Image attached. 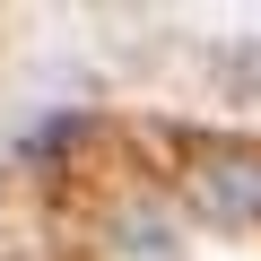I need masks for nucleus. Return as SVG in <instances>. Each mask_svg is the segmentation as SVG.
<instances>
[{
  "mask_svg": "<svg viewBox=\"0 0 261 261\" xmlns=\"http://www.w3.org/2000/svg\"><path fill=\"white\" fill-rule=\"evenodd\" d=\"M183 200H192L200 226H218V235H252V226H261V148H252V140H218V148H200V157L183 166Z\"/></svg>",
  "mask_w": 261,
  "mask_h": 261,
  "instance_id": "1",
  "label": "nucleus"
}]
</instances>
